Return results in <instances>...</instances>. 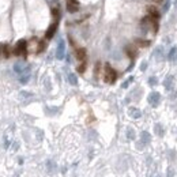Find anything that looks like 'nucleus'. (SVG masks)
<instances>
[{"mask_svg": "<svg viewBox=\"0 0 177 177\" xmlns=\"http://www.w3.org/2000/svg\"><path fill=\"white\" fill-rule=\"evenodd\" d=\"M147 11H148V14H150L148 17H151V18H154V19H158L159 18V12H158V10H157L154 6H148Z\"/></svg>", "mask_w": 177, "mask_h": 177, "instance_id": "obj_8", "label": "nucleus"}, {"mask_svg": "<svg viewBox=\"0 0 177 177\" xmlns=\"http://www.w3.org/2000/svg\"><path fill=\"white\" fill-rule=\"evenodd\" d=\"M68 80H70V83L74 86L78 85V79H76V75H75V74H70V75H68Z\"/></svg>", "mask_w": 177, "mask_h": 177, "instance_id": "obj_13", "label": "nucleus"}, {"mask_svg": "<svg viewBox=\"0 0 177 177\" xmlns=\"http://www.w3.org/2000/svg\"><path fill=\"white\" fill-rule=\"evenodd\" d=\"M128 113H129V116L132 117V119H139V117L142 116V112L139 109H136V108H129Z\"/></svg>", "mask_w": 177, "mask_h": 177, "instance_id": "obj_9", "label": "nucleus"}, {"mask_svg": "<svg viewBox=\"0 0 177 177\" xmlns=\"http://www.w3.org/2000/svg\"><path fill=\"white\" fill-rule=\"evenodd\" d=\"M155 132H157L159 136L164 134V129H162V127H161V124H157V125H155Z\"/></svg>", "mask_w": 177, "mask_h": 177, "instance_id": "obj_18", "label": "nucleus"}, {"mask_svg": "<svg viewBox=\"0 0 177 177\" xmlns=\"http://www.w3.org/2000/svg\"><path fill=\"white\" fill-rule=\"evenodd\" d=\"M141 141L143 142V145H147V143H150V141H151V136H150L148 132L143 131V132L141 134Z\"/></svg>", "mask_w": 177, "mask_h": 177, "instance_id": "obj_10", "label": "nucleus"}, {"mask_svg": "<svg viewBox=\"0 0 177 177\" xmlns=\"http://www.w3.org/2000/svg\"><path fill=\"white\" fill-rule=\"evenodd\" d=\"M127 136H128V139H135V132L132 128H128V131H127Z\"/></svg>", "mask_w": 177, "mask_h": 177, "instance_id": "obj_16", "label": "nucleus"}, {"mask_svg": "<svg viewBox=\"0 0 177 177\" xmlns=\"http://www.w3.org/2000/svg\"><path fill=\"white\" fill-rule=\"evenodd\" d=\"M14 55L17 56H26L27 55V41L25 40H21L15 46H14Z\"/></svg>", "mask_w": 177, "mask_h": 177, "instance_id": "obj_2", "label": "nucleus"}, {"mask_svg": "<svg viewBox=\"0 0 177 177\" xmlns=\"http://www.w3.org/2000/svg\"><path fill=\"white\" fill-rule=\"evenodd\" d=\"M3 55L6 56V57L10 56V46L8 45H3Z\"/></svg>", "mask_w": 177, "mask_h": 177, "instance_id": "obj_17", "label": "nucleus"}, {"mask_svg": "<svg viewBox=\"0 0 177 177\" xmlns=\"http://www.w3.org/2000/svg\"><path fill=\"white\" fill-rule=\"evenodd\" d=\"M176 56H177V48L174 46V48H172L170 53H169V60H174V59H176Z\"/></svg>", "mask_w": 177, "mask_h": 177, "instance_id": "obj_14", "label": "nucleus"}, {"mask_svg": "<svg viewBox=\"0 0 177 177\" xmlns=\"http://www.w3.org/2000/svg\"><path fill=\"white\" fill-rule=\"evenodd\" d=\"M148 83H150V85L151 86H154V85H157V78H150V79H148Z\"/></svg>", "mask_w": 177, "mask_h": 177, "instance_id": "obj_21", "label": "nucleus"}, {"mask_svg": "<svg viewBox=\"0 0 177 177\" xmlns=\"http://www.w3.org/2000/svg\"><path fill=\"white\" fill-rule=\"evenodd\" d=\"M64 52H66V44H64V41L61 40L60 42H59V45H57V53H56V56H57V59H63L64 57Z\"/></svg>", "mask_w": 177, "mask_h": 177, "instance_id": "obj_5", "label": "nucleus"}, {"mask_svg": "<svg viewBox=\"0 0 177 177\" xmlns=\"http://www.w3.org/2000/svg\"><path fill=\"white\" fill-rule=\"evenodd\" d=\"M57 22H55V23H52L50 26H49V29L46 30V33H45V38L46 40H50V38H53V36H55L56 30H57Z\"/></svg>", "mask_w": 177, "mask_h": 177, "instance_id": "obj_4", "label": "nucleus"}, {"mask_svg": "<svg viewBox=\"0 0 177 177\" xmlns=\"http://www.w3.org/2000/svg\"><path fill=\"white\" fill-rule=\"evenodd\" d=\"M125 52H127V55H128L131 59H134L135 56H136V49H134L132 46H127V48H125Z\"/></svg>", "mask_w": 177, "mask_h": 177, "instance_id": "obj_11", "label": "nucleus"}, {"mask_svg": "<svg viewBox=\"0 0 177 177\" xmlns=\"http://www.w3.org/2000/svg\"><path fill=\"white\" fill-rule=\"evenodd\" d=\"M157 177H161V176H157Z\"/></svg>", "mask_w": 177, "mask_h": 177, "instance_id": "obj_22", "label": "nucleus"}, {"mask_svg": "<svg viewBox=\"0 0 177 177\" xmlns=\"http://www.w3.org/2000/svg\"><path fill=\"white\" fill-rule=\"evenodd\" d=\"M79 10V3H72V1H67V11L74 14Z\"/></svg>", "mask_w": 177, "mask_h": 177, "instance_id": "obj_7", "label": "nucleus"}, {"mask_svg": "<svg viewBox=\"0 0 177 177\" xmlns=\"http://www.w3.org/2000/svg\"><path fill=\"white\" fill-rule=\"evenodd\" d=\"M159 101H161V95H159V93L157 91H153L150 95H148V102L151 104V106H158L159 104Z\"/></svg>", "mask_w": 177, "mask_h": 177, "instance_id": "obj_3", "label": "nucleus"}, {"mask_svg": "<svg viewBox=\"0 0 177 177\" xmlns=\"http://www.w3.org/2000/svg\"><path fill=\"white\" fill-rule=\"evenodd\" d=\"M172 86H173V76H168L165 79V87L168 90H170Z\"/></svg>", "mask_w": 177, "mask_h": 177, "instance_id": "obj_12", "label": "nucleus"}, {"mask_svg": "<svg viewBox=\"0 0 177 177\" xmlns=\"http://www.w3.org/2000/svg\"><path fill=\"white\" fill-rule=\"evenodd\" d=\"M52 15H53L55 18H59V17H60V11H59L57 8H52Z\"/></svg>", "mask_w": 177, "mask_h": 177, "instance_id": "obj_20", "label": "nucleus"}, {"mask_svg": "<svg viewBox=\"0 0 177 177\" xmlns=\"http://www.w3.org/2000/svg\"><path fill=\"white\" fill-rule=\"evenodd\" d=\"M116 78H117V72L110 67L109 64H106V66H105V76H104L105 82H106V83H115Z\"/></svg>", "mask_w": 177, "mask_h": 177, "instance_id": "obj_1", "label": "nucleus"}, {"mask_svg": "<svg viewBox=\"0 0 177 177\" xmlns=\"http://www.w3.org/2000/svg\"><path fill=\"white\" fill-rule=\"evenodd\" d=\"M135 42H136V45H139V46H148L150 45V41H145V40H136Z\"/></svg>", "mask_w": 177, "mask_h": 177, "instance_id": "obj_15", "label": "nucleus"}, {"mask_svg": "<svg viewBox=\"0 0 177 177\" xmlns=\"http://www.w3.org/2000/svg\"><path fill=\"white\" fill-rule=\"evenodd\" d=\"M75 56H76V59L79 61H85L86 60V56H87V53H86V49L85 48H78L76 50H75Z\"/></svg>", "mask_w": 177, "mask_h": 177, "instance_id": "obj_6", "label": "nucleus"}, {"mask_svg": "<svg viewBox=\"0 0 177 177\" xmlns=\"http://www.w3.org/2000/svg\"><path fill=\"white\" fill-rule=\"evenodd\" d=\"M85 70H86V63L83 61V63H82V66H79V67H78V72L83 74V72H85Z\"/></svg>", "mask_w": 177, "mask_h": 177, "instance_id": "obj_19", "label": "nucleus"}]
</instances>
